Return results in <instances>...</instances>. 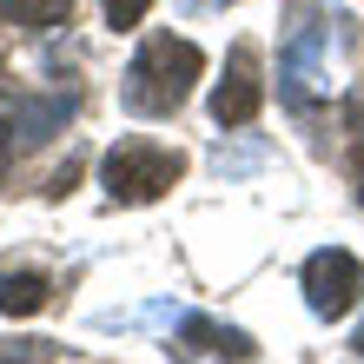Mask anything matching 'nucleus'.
<instances>
[{"mask_svg": "<svg viewBox=\"0 0 364 364\" xmlns=\"http://www.w3.org/2000/svg\"><path fill=\"white\" fill-rule=\"evenodd\" d=\"M325 27H298L291 40H285V53H278V93H285V106H305L325 93Z\"/></svg>", "mask_w": 364, "mask_h": 364, "instance_id": "obj_6", "label": "nucleus"}, {"mask_svg": "<svg viewBox=\"0 0 364 364\" xmlns=\"http://www.w3.org/2000/svg\"><path fill=\"white\" fill-rule=\"evenodd\" d=\"M186 7H225V0H186Z\"/></svg>", "mask_w": 364, "mask_h": 364, "instance_id": "obj_15", "label": "nucleus"}, {"mask_svg": "<svg viewBox=\"0 0 364 364\" xmlns=\"http://www.w3.org/2000/svg\"><path fill=\"white\" fill-rule=\"evenodd\" d=\"M259 159H265V146H239V153H225V146H219V159H212V166H219V179H239V173H252Z\"/></svg>", "mask_w": 364, "mask_h": 364, "instance_id": "obj_12", "label": "nucleus"}, {"mask_svg": "<svg viewBox=\"0 0 364 364\" xmlns=\"http://www.w3.org/2000/svg\"><path fill=\"white\" fill-rule=\"evenodd\" d=\"M199 73H205V53L192 47V40L153 33V40H146V47H139L133 60H126L119 100H126V113H139V119H173L179 106L192 100Z\"/></svg>", "mask_w": 364, "mask_h": 364, "instance_id": "obj_1", "label": "nucleus"}, {"mask_svg": "<svg viewBox=\"0 0 364 364\" xmlns=\"http://www.w3.org/2000/svg\"><path fill=\"white\" fill-rule=\"evenodd\" d=\"M73 119V93H14L0 100V153H33Z\"/></svg>", "mask_w": 364, "mask_h": 364, "instance_id": "obj_3", "label": "nucleus"}, {"mask_svg": "<svg viewBox=\"0 0 364 364\" xmlns=\"http://www.w3.org/2000/svg\"><path fill=\"white\" fill-rule=\"evenodd\" d=\"M53 345L47 338H0V364H47Z\"/></svg>", "mask_w": 364, "mask_h": 364, "instance_id": "obj_11", "label": "nucleus"}, {"mask_svg": "<svg viewBox=\"0 0 364 364\" xmlns=\"http://www.w3.org/2000/svg\"><path fill=\"white\" fill-rule=\"evenodd\" d=\"M153 14V0H106V27H139Z\"/></svg>", "mask_w": 364, "mask_h": 364, "instance_id": "obj_13", "label": "nucleus"}, {"mask_svg": "<svg viewBox=\"0 0 364 364\" xmlns=\"http://www.w3.org/2000/svg\"><path fill=\"white\" fill-rule=\"evenodd\" d=\"M351 351H358V358H364V325H358V338H351Z\"/></svg>", "mask_w": 364, "mask_h": 364, "instance_id": "obj_14", "label": "nucleus"}, {"mask_svg": "<svg viewBox=\"0 0 364 364\" xmlns=\"http://www.w3.org/2000/svg\"><path fill=\"white\" fill-rule=\"evenodd\" d=\"M358 298H364V265L351 259V252L325 245V252H311V259H305V305L318 318H345Z\"/></svg>", "mask_w": 364, "mask_h": 364, "instance_id": "obj_4", "label": "nucleus"}, {"mask_svg": "<svg viewBox=\"0 0 364 364\" xmlns=\"http://www.w3.org/2000/svg\"><path fill=\"white\" fill-rule=\"evenodd\" d=\"M0 14L14 27H27V33H47V27H60L73 14V0H0Z\"/></svg>", "mask_w": 364, "mask_h": 364, "instance_id": "obj_9", "label": "nucleus"}, {"mask_svg": "<svg viewBox=\"0 0 364 364\" xmlns=\"http://www.w3.org/2000/svg\"><path fill=\"white\" fill-rule=\"evenodd\" d=\"M186 173V159L173 153V146H159V139H119L113 153L100 159V186H106V199H119V205H153L159 192H173Z\"/></svg>", "mask_w": 364, "mask_h": 364, "instance_id": "obj_2", "label": "nucleus"}, {"mask_svg": "<svg viewBox=\"0 0 364 364\" xmlns=\"http://www.w3.org/2000/svg\"><path fill=\"white\" fill-rule=\"evenodd\" d=\"M259 106H265V80H259V47L252 40H239V47L225 53V80L212 87V119L225 126H252L259 119Z\"/></svg>", "mask_w": 364, "mask_h": 364, "instance_id": "obj_5", "label": "nucleus"}, {"mask_svg": "<svg viewBox=\"0 0 364 364\" xmlns=\"http://www.w3.org/2000/svg\"><path fill=\"white\" fill-rule=\"evenodd\" d=\"M345 126H351V186H358V199H364V93H351Z\"/></svg>", "mask_w": 364, "mask_h": 364, "instance_id": "obj_10", "label": "nucleus"}, {"mask_svg": "<svg viewBox=\"0 0 364 364\" xmlns=\"http://www.w3.org/2000/svg\"><path fill=\"white\" fill-rule=\"evenodd\" d=\"M47 278H40V272H0V311H7V318H33L40 305H47Z\"/></svg>", "mask_w": 364, "mask_h": 364, "instance_id": "obj_8", "label": "nucleus"}, {"mask_svg": "<svg viewBox=\"0 0 364 364\" xmlns=\"http://www.w3.org/2000/svg\"><path fill=\"white\" fill-rule=\"evenodd\" d=\"M179 338H186V351H199V358H232V364H245L252 351H259L239 325H219V318H199V311L179 318Z\"/></svg>", "mask_w": 364, "mask_h": 364, "instance_id": "obj_7", "label": "nucleus"}]
</instances>
